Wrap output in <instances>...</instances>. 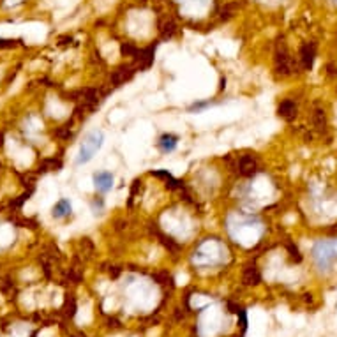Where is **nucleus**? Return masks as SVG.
Instances as JSON below:
<instances>
[{"instance_id":"obj_24","label":"nucleus","mask_w":337,"mask_h":337,"mask_svg":"<svg viewBox=\"0 0 337 337\" xmlns=\"http://www.w3.org/2000/svg\"><path fill=\"white\" fill-rule=\"evenodd\" d=\"M326 76L337 78V66H333V64H326Z\"/></svg>"},{"instance_id":"obj_5","label":"nucleus","mask_w":337,"mask_h":337,"mask_svg":"<svg viewBox=\"0 0 337 337\" xmlns=\"http://www.w3.org/2000/svg\"><path fill=\"white\" fill-rule=\"evenodd\" d=\"M316 57V44L314 43H305L300 48V66L304 71H309L314 64Z\"/></svg>"},{"instance_id":"obj_3","label":"nucleus","mask_w":337,"mask_h":337,"mask_svg":"<svg viewBox=\"0 0 337 337\" xmlns=\"http://www.w3.org/2000/svg\"><path fill=\"white\" fill-rule=\"evenodd\" d=\"M136 71L138 69H136L134 64H124V66L117 67L110 76L111 87H120V85H124L125 81H129L132 76H134Z\"/></svg>"},{"instance_id":"obj_23","label":"nucleus","mask_w":337,"mask_h":337,"mask_svg":"<svg viewBox=\"0 0 337 337\" xmlns=\"http://www.w3.org/2000/svg\"><path fill=\"white\" fill-rule=\"evenodd\" d=\"M286 247H288V251H290L291 260H295V261H300L302 260V256H300V253H298V247L297 246H293L291 242H286Z\"/></svg>"},{"instance_id":"obj_26","label":"nucleus","mask_w":337,"mask_h":337,"mask_svg":"<svg viewBox=\"0 0 337 337\" xmlns=\"http://www.w3.org/2000/svg\"><path fill=\"white\" fill-rule=\"evenodd\" d=\"M118 274H120V268H118V267H111L110 268V275H111V277H118Z\"/></svg>"},{"instance_id":"obj_21","label":"nucleus","mask_w":337,"mask_h":337,"mask_svg":"<svg viewBox=\"0 0 337 337\" xmlns=\"http://www.w3.org/2000/svg\"><path fill=\"white\" fill-rule=\"evenodd\" d=\"M64 309H66V311H64V312H66V316L73 318L74 312H76V304H74V298L73 297L67 298V300H66V307H64Z\"/></svg>"},{"instance_id":"obj_18","label":"nucleus","mask_w":337,"mask_h":337,"mask_svg":"<svg viewBox=\"0 0 337 337\" xmlns=\"http://www.w3.org/2000/svg\"><path fill=\"white\" fill-rule=\"evenodd\" d=\"M138 48L134 46V44H131V43H124L120 46V53L122 55H125V57H136L138 55Z\"/></svg>"},{"instance_id":"obj_17","label":"nucleus","mask_w":337,"mask_h":337,"mask_svg":"<svg viewBox=\"0 0 337 337\" xmlns=\"http://www.w3.org/2000/svg\"><path fill=\"white\" fill-rule=\"evenodd\" d=\"M55 136H57V138H60V139L71 138V136H73V120L66 122L64 125H60V127L55 131Z\"/></svg>"},{"instance_id":"obj_1","label":"nucleus","mask_w":337,"mask_h":337,"mask_svg":"<svg viewBox=\"0 0 337 337\" xmlns=\"http://www.w3.org/2000/svg\"><path fill=\"white\" fill-rule=\"evenodd\" d=\"M103 139H104V134L101 131H94L90 132V134L87 136V138L83 139V143H81L80 147V152H78V164H85V162H88L92 157H94V154L101 148V145H103Z\"/></svg>"},{"instance_id":"obj_6","label":"nucleus","mask_w":337,"mask_h":337,"mask_svg":"<svg viewBox=\"0 0 337 337\" xmlns=\"http://www.w3.org/2000/svg\"><path fill=\"white\" fill-rule=\"evenodd\" d=\"M94 184H95V189L99 191V193H108V191H111V187H113V175L108 172L95 173Z\"/></svg>"},{"instance_id":"obj_22","label":"nucleus","mask_w":337,"mask_h":337,"mask_svg":"<svg viewBox=\"0 0 337 337\" xmlns=\"http://www.w3.org/2000/svg\"><path fill=\"white\" fill-rule=\"evenodd\" d=\"M235 9H237L235 4H230V6H226V8H223L221 9V20H230L231 16H233Z\"/></svg>"},{"instance_id":"obj_4","label":"nucleus","mask_w":337,"mask_h":337,"mask_svg":"<svg viewBox=\"0 0 337 337\" xmlns=\"http://www.w3.org/2000/svg\"><path fill=\"white\" fill-rule=\"evenodd\" d=\"M154 55H155V44L154 46H148L145 50H139L138 55L134 57V66L138 71L148 69V67L154 64Z\"/></svg>"},{"instance_id":"obj_13","label":"nucleus","mask_w":337,"mask_h":337,"mask_svg":"<svg viewBox=\"0 0 337 337\" xmlns=\"http://www.w3.org/2000/svg\"><path fill=\"white\" fill-rule=\"evenodd\" d=\"M175 32H177V25H175L173 20L166 18L159 23V34H161L162 39H170V37L175 36Z\"/></svg>"},{"instance_id":"obj_7","label":"nucleus","mask_w":337,"mask_h":337,"mask_svg":"<svg viewBox=\"0 0 337 337\" xmlns=\"http://www.w3.org/2000/svg\"><path fill=\"white\" fill-rule=\"evenodd\" d=\"M297 111H298L297 103H295V101H291V99L282 101V103L279 104V108H277L279 117L284 118L286 122H291V120H293V118L297 117Z\"/></svg>"},{"instance_id":"obj_2","label":"nucleus","mask_w":337,"mask_h":337,"mask_svg":"<svg viewBox=\"0 0 337 337\" xmlns=\"http://www.w3.org/2000/svg\"><path fill=\"white\" fill-rule=\"evenodd\" d=\"M274 62H275V73L281 74V76H290V74L295 73V67H297V64H293V60L290 59V55L286 52L284 44H277Z\"/></svg>"},{"instance_id":"obj_25","label":"nucleus","mask_w":337,"mask_h":337,"mask_svg":"<svg viewBox=\"0 0 337 337\" xmlns=\"http://www.w3.org/2000/svg\"><path fill=\"white\" fill-rule=\"evenodd\" d=\"M18 41H13V39H0V48H13L16 46Z\"/></svg>"},{"instance_id":"obj_8","label":"nucleus","mask_w":337,"mask_h":337,"mask_svg":"<svg viewBox=\"0 0 337 337\" xmlns=\"http://www.w3.org/2000/svg\"><path fill=\"white\" fill-rule=\"evenodd\" d=\"M238 172L244 177H253L258 172V162L253 155H242L238 161Z\"/></svg>"},{"instance_id":"obj_15","label":"nucleus","mask_w":337,"mask_h":337,"mask_svg":"<svg viewBox=\"0 0 337 337\" xmlns=\"http://www.w3.org/2000/svg\"><path fill=\"white\" fill-rule=\"evenodd\" d=\"M71 214V203L69 200H60L55 207H53V217L57 219H62V217H67Z\"/></svg>"},{"instance_id":"obj_16","label":"nucleus","mask_w":337,"mask_h":337,"mask_svg":"<svg viewBox=\"0 0 337 337\" xmlns=\"http://www.w3.org/2000/svg\"><path fill=\"white\" fill-rule=\"evenodd\" d=\"M312 124H314V127L318 129V131H325L326 129V115L323 108H316V110L312 111Z\"/></svg>"},{"instance_id":"obj_19","label":"nucleus","mask_w":337,"mask_h":337,"mask_svg":"<svg viewBox=\"0 0 337 337\" xmlns=\"http://www.w3.org/2000/svg\"><path fill=\"white\" fill-rule=\"evenodd\" d=\"M152 277H154L155 281L159 282V284H172V282H173L172 275H170L168 272H155Z\"/></svg>"},{"instance_id":"obj_11","label":"nucleus","mask_w":337,"mask_h":337,"mask_svg":"<svg viewBox=\"0 0 337 337\" xmlns=\"http://www.w3.org/2000/svg\"><path fill=\"white\" fill-rule=\"evenodd\" d=\"M152 175L159 177V179L164 180L166 187H170V189H184V182H180V180L173 179V177L170 175L168 172H164V170H157V172H152Z\"/></svg>"},{"instance_id":"obj_12","label":"nucleus","mask_w":337,"mask_h":337,"mask_svg":"<svg viewBox=\"0 0 337 337\" xmlns=\"http://www.w3.org/2000/svg\"><path fill=\"white\" fill-rule=\"evenodd\" d=\"M177 143H179V138H177L175 134H162L161 138H159V148L168 154V152L175 150Z\"/></svg>"},{"instance_id":"obj_10","label":"nucleus","mask_w":337,"mask_h":337,"mask_svg":"<svg viewBox=\"0 0 337 337\" xmlns=\"http://www.w3.org/2000/svg\"><path fill=\"white\" fill-rule=\"evenodd\" d=\"M242 279H244V284H247V286L258 284V282L261 281V275H260V272H258L256 265H254V263L246 265V268H244Z\"/></svg>"},{"instance_id":"obj_9","label":"nucleus","mask_w":337,"mask_h":337,"mask_svg":"<svg viewBox=\"0 0 337 337\" xmlns=\"http://www.w3.org/2000/svg\"><path fill=\"white\" fill-rule=\"evenodd\" d=\"M154 228H150L152 231H155V235L159 237V240H161V244L162 246L166 247V249L170 251V253H173V254H177L180 251V246H179V242H175L172 237H168V235H164L162 231H159V228H157V224H152Z\"/></svg>"},{"instance_id":"obj_20","label":"nucleus","mask_w":337,"mask_h":337,"mask_svg":"<svg viewBox=\"0 0 337 337\" xmlns=\"http://www.w3.org/2000/svg\"><path fill=\"white\" fill-rule=\"evenodd\" d=\"M139 189H141V182H139V180H134V182H132V187H131V195H129V203H127L129 207H132Z\"/></svg>"},{"instance_id":"obj_14","label":"nucleus","mask_w":337,"mask_h":337,"mask_svg":"<svg viewBox=\"0 0 337 337\" xmlns=\"http://www.w3.org/2000/svg\"><path fill=\"white\" fill-rule=\"evenodd\" d=\"M62 168V161L55 157H50V159H44L43 162L39 164L37 168V173H48V172H57V170Z\"/></svg>"}]
</instances>
